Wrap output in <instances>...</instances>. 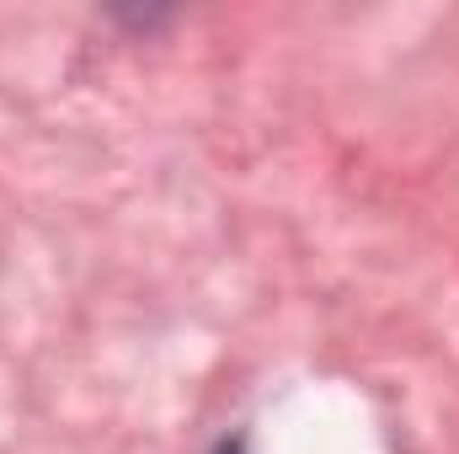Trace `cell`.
Listing matches in <instances>:
<instances>
[{"instance_id": "6da1fadb", "label": "cell", "mask_w": 459, "mask_h": 454, "mask_svg": "<svg viewBox=\"0 0 459 454\" xmlns=\"http://www.w3.org/2000/svg\"><path fill=\"white\" fill-rule=\"evenodd\" d=\"M214 454H246V439H225V444H220Z\"/></svg>"}]
</instances>
